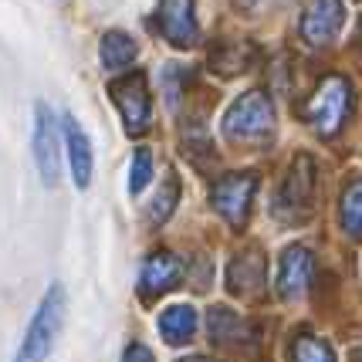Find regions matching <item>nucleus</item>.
Listing matches in <instances>:
<instances>
[{
    "instance_id": "12",
    "label": "nucleus",
    "mask_w": 362,
    "mask_h": 362,
    "mask_svg": "<svg viewBox=\"0 0 362 362\" xmlns=\"http://www.w3.org/2000/svg\"><path fill=\"white\" fill-rule=\"evenodd\" d=\"M64 146L71 159V180L78 189H85L92 183V146H88L85 129L75 122V115H64Z\"/></svg>"
},
{
    "instance_id": "1",
    "label": "nucleus",
    "mask_w": 362,
    "mask_h": 362,
    "mask_svg": "<svg viewBox=\"0 0 362 362\" xmlns=\"http://www.w3.org/2000/svg\"><path fill=\"white\" fill-rule=\"evenodd\" d=\"M274 136V105L264 92L240 95L223 112V139L234 146H264Z\"/></svg>"
},
{
    "instance_id": "14",
    "label": "nucleus",
    "mask_w": 362,
    "mask_h": 362,
    "mask_svg": "<svg viewBox=\"0 0 362 362\" xmlns=\"http://www.w3.org/2000/svg\"><path fill=\"white\" fill-rule=\"evenodd\" d=\"M227 281H230V291H234V295H257L261 284H264V257L257 251L240 254L234 264H230Z\"/></svg>"
},
{
    "instance_id": "2",
    "label": "nucleus",
    "mask_w": 362,
    "mask_h": 362,
    "mask_svg": "<svg viewBox=\"0 0 362 362\" xmlns=\"http://www.w3.org/2000/svg\"><path fill=\"white\" fill-rule=\"evenodd\" d=\"M64 308H68L64 288L62 284H51L45 291V298H41V305H37V312H34L28 332H24V342L17 349L14 362H45L51 356L54 339H58V332L64 325Z\"/></svg>"
},
{
    "instance_id": "7",
    "label": "nucleus",
    "mask_w": 362,
    "mask_h": 362,
    "mask_svg": "<svg viewBox=\"0 0 362 362\" xmlns=\"http://www.w3.org/2000/svg\"><path fill=\"white\" fill-rule=\"evenodd\" d=\"M346 24V0H312L301 14V41L312 47L332 45Z\"/></svg>"
},
{
    "instance_id": "15",
    "label": "nucleus",
    "mask_w": 362,
    "mask_h": 362,
    "mask_svg": "<svg viewBox=\"0 0 362 362\" xmlns=\"http://www.w3.org/2000/svg\"><path fill=\"white\" fill-rule=\"evenodd\" d=\"M98 54H102V68H105V71H122V68H129L132 58L139 54V47H136V41H132L126 31H109L102 37Z\"/></svg>"
},
{
    "instance_id": "3",
    "label": "nucleus",
    "mask_w": 362,
    "mask_h": 362,
    "mask_svg": "<svg viewBox=\"0 0 362 362\" xmlns=\"http://www.w3.org/2000/svg\"><path fill=\"white\" fill-rule=\"evenodd\" d=\"M349 102H352V88L342 75H329L322 78V85L315 88V95L305 105V122L315 129L322 139H332L349 115Z\"/></svg>"
},
{
    "instance_id": "13",
    "label": "nucleus",
    "mask_w": 362,
    "mask_h": 362,
    "mask_svg": "<svg viewBox=\"0 0 362 362\" xmlns=\"http://www.w3.org/2000/svg\"><path fill=\"white\" fill-rule=\"evenodd\" d=\"M197 325H200V318H197V308H193V305H170V308H163L156 318L159 335H163L170 346L189 342V339L197 335Z\"/></svg>"
},
{
    "instance_id": "8",
    "label": "nucleus",
    "mask_w": 362,
    "mask_h": 362,
    "mask_svg": "<svg viewBox=\"0 0 362 362\" xmlns=\"http://www.w3.org/2000/svg\"><path fill=\"white\" fill-rule=\"evenodd\" d=\"M34 163L45 187L58 183V166H62V149H58V122L47 105L34 109Z\"/></svg>"
},
{
    "instance_id": "19",
    "label": "nucleus",
    "mask_w": 362,
    "mask_h": 362,
    "mask_svg": "<svg viewBox=\"0 0 362 362\" xmlns=\"http://www.w3.org/2000/svg\"><path fill=\"white\" fill-rule=\"evenodd\" d=\"M295 362H335V349L325 342V339H318V335H298L295 339Z\"/></svg>"
},
{
    "instance_id": "22",
    "label": "nucleus",
    "mask_w": 362,
    "mask_h": 362,
    "mask_svg": "<svg viewBox=\"0 0 362 362\" xmlns=\"http://www.w3.org/2000/svg\"><path fill=\"white\" fill-rule=\"evenodd\" d=\"M254 4H257V0H234V7H237V11H244V14H247V11H254Z\"/></svg>"
},
{
    "instance_id": "16",
    "label": "nucleus",
    "mask_w": 362,
    "mask_h": 362,
    "mask_svg": "<svg viewBox=\"0 0 362 362\" xmlns=\"http://www.w3.org/2000/svg\"><path fill=\"white\" fill-rule=\"evenodd\" d=\"M254 45H247V41H227V45L214 47L210 51V64L221 71V75H237V71H247L254 62Z\"/></svg>"
},
{
    "instance_id": "20",
    "label": "nucleus",
    "mask_w": 362,
    "mask_h": 362,
    "mask_svg": "<svg viewBox=\"0 0 362 362\" xmlns=\"http://www.w3.org/2000/svg\"><path fill=\"white\" fill-rule=\"evenodd\" d=\"M149 180H153V153L139 146L136 153H132V163H129V193L136 197L142 189L149 187Z\"/></svg>"
},
{
    "instance_id": "5",
    "label": "nucleus",
    "mask_w": 362,
    "mask_h": 362,
    "mask_svg": "<svg viewBox=\"0 0 362 362\" xmlns=\"http://www.w3.org/2000/svg\"><path fill=\"white\" fill-rule=\"evenodd\" d=\"M254 193H257V176L230 173V176H221V180L214 183L210 200H214V210H217L230 227H244L247 217H251Z\"/></svg>"
},
{
    "instance_id": "17",
    "label": "nucleus",
    "mask_w": 362,
    "mask_h": 362,
    "mask_svg": "<svg viewBox=\"0 0 362 362\" xmlns=\"http://www.w3.org/2000/svg\"><path fill=\"white\" fill-rule=\"evenodd\" d=\"M339 221L349 234L362 237V180H352L342 193V204H339Z\"/></svg>"
},
{
    "instance_id": "10",
    "label": "nucleus",
    "mask_w": 362,
    "mask_h": 362,
    "mask_svg": "<svg viewBox=\"0 0 362 362\" xmlns=\"http://www.w3.org/2000/svg\"><path fill=\"white\" fill-rule=\"evenodd\" d=\"M312 254L308 247H288L281 254V264H278V295L284 301H295L308 291V281H312Z\"/></svg>"
},
{
    "instance_id": "23",
    "label": "nucleus",
    "mask_w": 362,
    "mask_h": 362,
    "mask_svg": "<svg viewBox=\"0 0 362 362\" xmlns=\"http://www.w3.org/2000/svg\"><path fill=\"white\" fill-rule=\"evenodd\" d=\"M180 362H214V359H204V356H189V359H180Z\"/></svg>"
},
{
    "instance_id": "9",
    "label": "nucleus",
    "mask_w": 362,
    "mask_h": 362,
    "mask_svg": "<svg viewBox=\"0 0 362 362\" xmlns=\"http://www.w3.org/2000/svg\"><path fill=\"white\" fill-rule=\"evenodd\" d=\"M159 31L176 47H193L200 41V24L193 0H159Z\"/></svg>"
},
{
    "instance_id": "6",
    "label": "nucleus",
    "mask_w": 362,
    "mask_h": 362,
    "mask_svg": "<svg viewBox=\"0 0 362 362\" xmlns=\"http://www.w3.org/2000/svg\"><path fill=\"white\" fill-rule=\"evenodd\" d=\"M112 98H115V105L122 112V119H126V129L132 136H139L149 129V88H146V75L142 71H129L122 78H115L109 85Z\"/></svg>"
},
{
    "instance_id": "11",
    "label": "nucleus",
    "mask_w": 362,
    "mask_h": 362,
    "mask_svg": "<svg viewBox=\"0 0 362 362\" xmlns=\"http://www.w3.org/2000/svg\"><path fill=\"white\" fill-rule=\"evenodd\" d=\"M183 274V261L170 251H159V254H149V261L142 264V274H139V288H142V298H153V295H163L170 291Z\"/></svg>"
},
{
    "instance_id": "18",
    "label": "nucleus",
    "mask_w": 362,
    "mask_h": 362,
    "mask_svg": "<svg viewBox=\"0 0 362 362\" xmlns=\"http://www.w3.org/2000/svg\"><path fill=\"white\" fill-rule=\"evenodd\" d=\"M176 204H180V176L170 173L166 180H163L159 193L153 197V206H149V221H153V223L170 221V214L176 210Z\"/></svg>"
},
{
    "instance_id": "4",
    "label": "nucleus",
    "mask_w": 362,
    "mask_h": 362,
    "mask_svg": "<svg viewBox=\"0 0 362 362\" xmlns=\"http://www.w3.org/2000/svg\"><path fill=\"white\" fill-rule=\"evenodd\" d=\"M315 159L312 156H295L291 170L284 176L281 189H278V200H274V214L278 217H288V221H301L308 210H312V200H315Z\"/></svg>"
},
{
    "instance_id": "21",
    "label": "nucleus",
    "mask_w": 362,
    "mask_h": 362,
    "mask_svg": "<svg viewBox=\"0 0 362 362\" xmlns=\"http://www.w3.org/2000/svg\"><path fill=\"white\" fill-rule=\"evenodd\" d=\"M122 362H156V359H153V352L142 346V342H132V346L122 352Z\"/></svg>"
}]
</instances>
